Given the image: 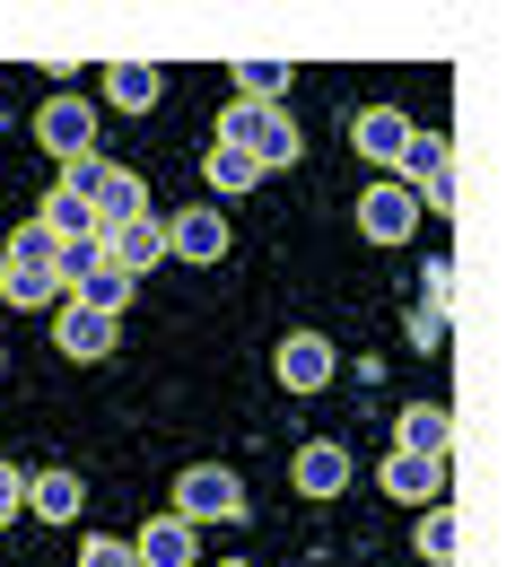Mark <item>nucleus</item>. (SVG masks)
<instances>
[{"label": "nucleus", "mask_w": 524, "mask_h": 567, "mask_svg": "<svg viewBox=\"0 0 524 567\" xmlns=\"http://www.w3.org/2000/svg\"><path fill=\"white\" fill-rule=\"evenodd\" d=\"M219 148H245L263 175H271V166H298V157H306L298 123H289V105H245V96L219 114Z\"/></svg>", "instance_id": "nucleus-1"}, {"label": "nucleus", "mask_w": 524, "mask_h": 567, "mask_svg": "<svg viewBox=\"0 0 524 567\" xmlns=\"http://www.w3.org/2000/svg\"><path fill=\"white\" fill-rule=\"evenodd\" d=\"M166 515H184V524H236L245 515V481L227 472V463H193L184 481H175V506Z\"/></svg>", "instance_id": "nucleus-2"}, {"label": "nucleus", "mask_w": 524, "mask_h": 567, "mask_svg": "<svg viewBox=\"0 0 524 567\" xmlns=\"http://www.w3.org/2000/svg\"><path fill=\"white\" fill-rule=\"evenodd\" d=\"M35 141L53 148L62 166H71V157H96V105H88V96H44V105H35Z\"/></svg>", "instance_id": "nucleus-3"}, {"label": "nucleus", "mask_w": 524, "mask_h": 567, "mask_svg": "<svg viewBox=\"0 0 524 567\" xmlns=\"http://www.w3.org/2000/svg\"><path fill=\"white\" fill-rule=\"evenodd\" d=\"M411 227H420V193H411V184L384 175V184L359 193V236H368V245H411Z\"/></svg>", "instance_id": "nucleus-4"}, {"label": "nucleus", "mask_w": 524, "mask_h": 567, "mask_svg": "<svg viewBox=\"0 0 524 567\" xmlns=\"http://www.w3.org/2000/svg\"><path fill=\"white\" fill-rule=\"evenodd\" d=\"M271 375H280L289 393H323V384L341 375V350H332L323 332H289V341H280V358H271Z\"/></svg>", "instance_id": "nucleus-5"}, {"label": "nucleus", "mask_w": 524, "mask_h": 567, "mask_svg": "<svg viewBox=\"0 0 524 567\" xmlns=\"http://www.w3.org/2000/svg\"><path fill=\"white\" fill-rule=\"evenodd\" d=\"M376 489L384 497H402V506H438L446 497V454H384V472H376Z\"/></svg>", "instance_id": "nucleus-6"}, {"label": "nucleus", "mask_w": 524, "mask_h": 567, "mask_svg": "<svg viewBox=\"0 0 524 567\" xmlns=\"http://www.w3.org/2000/svg\"><path fill=\"white\" fill-rule=\"evenodd\" d=\"M96 254H105V262H114L123 280H141V271H157V262H166V227H157V218L105 227V236H96Z\"/></svg>", "instance_id": "nucleus-7"}, {"label": "nucleus", "mask_w": 524, "mask_h": 567, "mask_svg": "<svg viewBox=\"0 0 524 567\" xmlns=\"http://www.w3.org/2000/svg\"><path fill=\"white\" fill-rule=\"evenodd\" d=\"M157 227H166V254H175V262H219L227 254V218L202 210V202L175 210V218H157Z\"/></svg>", "instance_id": "nucleus-8"}, {"label": "nucleus", "mask_w": 524, "mask_h": 567, "mask_svg": "<svg viewBox=\"0 0 524 567\" xmlns=\"http://www.w3.org/2000/svg\"><path fill=\"white\" fill-rule=\"evenodd\" d=\"M289 481H298L306 497H341V489H350V445H332V436H315V445H298V463H289Z\"/></svg>", "instance_id": "nucleus-9"}, {"label": "nucleus", "mask_w": 524, "mask_h": 567, "mask_svg": "<svg viewBox=\"0 0 524 567\" xmlns=\"http://www.w3.org/2000/svg\"><path fill=\"white\" fill-rule=\"evenodd\" d=\"M132 559H141V567H193V559H202V542H193L184 515H150L141 542H132Z\"/></svg>", "instance_id": "nucleus-10"}, {"label": "nucleus", "mask_w": 524, "mask_h": 567, "mask_svg": "<svg viewBox=\"0 0 524 567\" xmlns=\"http://www.w3.org/2000/svg\"><path fill=\"white\" fill-rule=\"evenodd\" d=\"M402 141H411V114H402V105H368V114L350 123V148H359V157H376V166H393V157H402Z\"/></svg>", "instance_id": "nucleus-11"}, {"label": "nucleus", "mask_w": 524, "mask_h": 567, "mask_svg": "<svg viewBox=\"0 0 524 567\" xmlns=\"http://www.w3.org/2000/svg\"><path fill=\"white\" fill-rule=\"evenodd\" d=\"M132 218H150V184L123 175V166H105V184H96V236L105 227H132Z\"/></svg>", "instance_id": "nucleus-12"}, {"label": "nucleus", "mask_w": 524, "mask_h": 567, "mask_svg": "<svg viewBox=\"0 0 524 567\" xmlns=\"http://www.w3.org/2000/svg\"><path fill=\"white\" fill-rule=\"evenodd\" d=\"M53 341H62V358H105V350H114V315H88V306H71V297H62Z\"/></svg>", "instance_id": "nucleus-13"}, {"label": "nucleus", "mask_w": 524, "mask_h": 567, "mask_svg": "<svg viewBox=\"0 0 524 567\" xmlns=\"http://www.w3.org/2000/svg\"><path fill=\"white\" fill-rule=\"evenodd\" d=\"M79 506H88V481H79V472H35V481H27V515H44V524H71Z\"/></svg>", "instance_id": "nucleus-14"}, {"label": "nucleus", "mask_w": 524, "mask_h": 567, "mask_svg": "<svg viewBox=\"0 0 524 567\" xmlns=\"http://www.w3.org/2000/svg\"><path fill=\"white\" fill-rule=\"evenodd\" d=\"M44 236H53V245H88V236H96V202H88V193H71V184H53V202H44Z\"/></svg>", "instance_id": "nucleus-15"}, {"label": "nucleus", "mask_w": 524, "mask_h": 567, "mask_svg": "<svg viewBox=\"0 0 524 567\" xmlns=\"http://www.w3.org/2000/svg\"><path fill=\"white\" fill-rule=\"evenodd\" d=\"M446 436H454V420L438 411V402H411L402 427H393V445H402V454H446Z\"/></svg>", "instance_id": "nucleus-16"}, {"label": "nucleus", "mask_w": 524, "mask_h": 567, "mask_svg": "<svg viewBox=\"0 0 524 567\" xmlns=\"http://www.w3.org/2000/svg\"><path fill=\"white\" fill-rule=\"evenodd\" d=\"M132 288H141V280H123L114 262H96V271H88V280L71 288V306H88V315H114V323H123V306H132Z\"/></svg>", "instance_id": "nucleus-17"}, {"label": "nucleus", "mask_w": 524, "mask_h": 567, "mask_svg": "<svg viewBox=\"0 0 524 567\" xmlns=\"http://www.w3.org/2000/svg\"><path fill=\"white\" fill-rule=\"evenodd\" d=\"M0 262H9V271H53V236H44V218H18L9 245H0Z\"/></svg>", "instance_id": "nucleus-18"}, {"label": "nucleus", "mask_w": 524, "mask_h": 567, "mask_svg": "<svg viewBox=\"0 0 524 567\" xmlns=\"http://www.w3.org/2000/svg\"><path fill=\"white\" fill-rule=\"evenodd\" d=\"M105 96H114L123 114H150L157 105V71L150 62H114V71H105Z\"/></svg>", "instance_id": "nucleus-19"}, {"label": "nucleus", "mask_w": 524, "mask_h": 567, "mask_svg": "<svg viewBox=\"0 0 524 567\" xmlns=\"http://www.w3.org/2000/svg\"><path fill=\"white\" fill-rule=\"evenodd\" d=\"M393 166H402L393 184H429V175H446V132H411V141H402V157H393Z\"/></svg>", "instance_id": "nucleus-20"}, {"label": "nucleus", "mask_w": 524, "mask_h": 567, "mask_svg": "<svg viewBox=\"0 0 524 567\" xmlns=\"http://www.w3.org/2000/svg\"><path fill=\"white\" fill-rule=\"evenodd\" d=\"M236 87H245V105H280V96H289V62L245 53V62H236Z\"/></svg>", "instance_id": "nucleus-21"}, {"label": "nucleus", "mask_w": 524, "mask_h": 567, "mask_svg": "<svg viewBox=\"0 0 524 567\" xmlns=\"http://www.w3.org/2000/svg\"><path fill=\"white\" fill-rule=\"evenodd\" d=\"M254 184H263V166H254L245 148H210V193H219V202H236V193H254Z\"/></svg>", "instance_id": "nucleus-22"}, {"label": "nucleus", "mask_w": 524, "mask_h": 567, "mask_svg": "<svg viewBox=\"0 0 524 567\" xmlns=\"http://www.w3.org/2000/svg\"><path fill=\"white\" fill-rule=\"evenodd\" d=\"M454 550H463V524H454V506H429V515H420V559L446 567Z\"/></svg>", "instance_id": "nucleus-23"}, {"label": "nucleus", "mask_w": 524, "mask_h": 567, "mask_svg": "<svg viewBox=\"0 0 524 567\" xmlns=\"http://www.w3.org/2000/svg\"><path fill=\"white\" fill-rule=\"evenodd\" d=\"M0 297H9V306H27V315H44V306H62V288H53V271H9V280H0Z\"/></svg>", "instance_id": "nucleus-24"}, {"label": "nucleus", "mask_w": 524, "mask_h": 567, "mask_svg": "<svg viewBox=\"0 0 524 567\" xmlns=\"http://www.w3.org/2000/svg\"><path fill=\"white\" fill-rule=\"evenodd\" d=\"M411 341H420V350H438V341H446V306H438V297H420V306H411Z\"/></svg>", "instance_id": "nucleus-25"}, {"label": "nucleus", "mask_w": 524, "mask_h": 567, "mask_svg": "<svg viewBox=\"0 0 524 567\" xmlns=\"http://www.w3.org/2000/svg\"><path fill=\"white\" fill-rule=\"evenodd\" d=\"M18 515H27V472H18V463H0V533H9Z\"/></svg>", "instance_id": "nucleus-26"}, {"label": "nucleus", "mask_w": 524, "mask_h": 567, "mask_svg": "<svg viewBox=\"0 0 524 567\" xmlns=\"http://www.w3.org/2000/svg\"><path fill=\"white\" fill-rule=\"evenodd\" d=\"M79 567H141V559H132V542H114V533H96V542L79 550Z\"/></svg>", "instance_id": "nucleus-27"}, {"label": "nucleus", "mask_w": 524, "mask_h": 567, "mask_svg": "<svg viewBox=\"0 0 524 567\" xmlns=\"http://www.w3.org/2000/svg\"><path fill=\"white\" fill-rule=\"evenodd\" d=\"M420 297H438V306H446V297H454V262H429V280H420Z\"/></svg>", "instance_id": "nucleus-28"}, {"label": "nucleus", "mask_w": 524, "mask_h": 567, "mask_svg": "<svg viewBox=\"0 0 524 567\" xmlns=\"http://www.w3.org/2000/svg\"><path fill=\"white\" fill-rule=\"evenodd\" d=\"M210 567H254V559H210Z\"/></svg>", "instance_id": "nucleus-29"}, {"label": "nucleus", "mask_w": 524, "mask_h": 567, "mask_svg": "<svg viewBox=\"0 0 524 567\" xmlns=\"http://www.w3.org/2000/svg\"><path fill=\"white\" fill-rule=\"evenodd\" d=\"M0 280H9V262H0Z\"/></svg>", "instance_id": "nucleus-30"}, {"label": "nucleus", "mask_w": 524, "mask_h": 567, "mask_svg": "<svg viewBox=\"0 0 524 567\" xmlns=\"http://www.w3.org/2000/svg\"><path fill=\"white\" fill-rule=\"evenodd\" d=\"M0 358H9V350H0Z\"/></svg>", "instance_id": "nucleus-31"}]
</instances>
